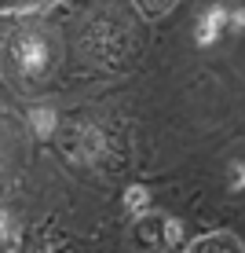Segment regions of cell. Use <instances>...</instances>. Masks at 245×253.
<instances>
[{"instance_id":"1","label":"cell","mask_w":245,"mask_h":253,"mask_svg":"<svg viewBox=\"0 0 245 253\" xmlns=\"http://www.w3.org/2000/svg\"><path fill=\"white\" fill-rule=\"evenodd\" d=\"M15 55H19V63H22V70L30 77L44 74V66H48V44H44V37H22L19 48H15Z\"/></svg>"},{"instance_id":"2","label":"cell","mask_w":245,"mask_h":253,"mask_svg":"<svg viewBox=\"0 0 245 253\" xmlns=\"http://www.w3.org/2000/svg\"><path fill=\"white\" fill-rule=\"evenodd\" d=\"M223 26H227V11L223 7H209V11L201 15V22H198V44L201 48L216 44V41L223 37Z\"/></svg>"},{"instance_id":"3","label":"cell","mask_w":245,"mask_h":253,"mask_svg":"<svg viewBox=\"0 0 245 253\" xmlns=\"http://www.w3.org/2000/svg\"><path fill=\"white\" fill-rule=\"evenodd\" d=\"M198 250H201V253H242V246H238V239H234V235L201 239V242H198Z\"/></svg>"},{"instance_id":"4","label":"cell","mask_w":245,"mask_h":253,"mask_svg":"<svg viewBox=\"0 0 245 253\" xmlns=\"http://www.w3.org/2000/svg\"><path fill=\"white\" fill-rule=\"evenodd\" d=\"M146 202H150L146 187H128V195H125V206H128V213L143 216V213H146Z\"/></svg>"},{"instance_id":"5","label":"cell","mask_w":245,"mask_h":253,"mask_svg":"<svg viewBox=\"0 0 245 253\" xmlns=\"http://www.w3.org/2000/svg\"><path fill=\"white\" fill-rule=\"evenodd\" d=\"M33 121V128H37L40 136H48V132H55V110H48V107H40V110H33L30 114Z\"/></svg>"},{"instance_id":"6","label":"cell","mask_w":245,"mask_h":253,"mask_svg":"<svg viewBox=\"0 0 245 253\" xmlns=\"http://www.w3.org/2000/svg\"><path fill=\"white\" fill-rule=\"evenodd\" d=\"M139 4H143V11H146V15H165L169 7H176L179 0H139Z\"/></svg>"},{"instance_id":"7","label":"cell","mask_w":245,"mask_h":253,"mask_svg":"<svg viewBox=\"0 0 245 253\" xmlns=\"http://www.w3.org/2000/svg\"><path fill=\"white\" fill-rule=\"evenodd\" d=\"M242 176H245V172H242V162H234V165H231V191H242Z\"/></svg>"},{"instance_id":"8","label":"cell","mask_w":245,"mask_h":253,"mask_svg":"<svg viewBox=\"0 0 245 253\" xmlns=\"http://www.w3.org/2000/svg\"><path fill=\"white\" fill-rule=\"evenodd\" d=\"M37 4H48V0H0V7H37Z\"/></svg>"},{"instance_id":"9","label":"cell","mask_w":245,"mask_h":253,"mask_svg":"<svg viewBox=\"0 0 245 253\" xmlns=\"http://www.w3.org/2000/svg\"><path fill=\"white\" fill-rule=\"evenodd\" d=\"M0 231H4V209H0Z\"/></svg>"}]
</instances>
